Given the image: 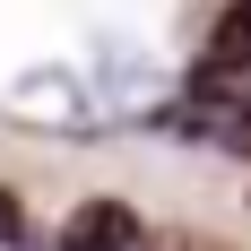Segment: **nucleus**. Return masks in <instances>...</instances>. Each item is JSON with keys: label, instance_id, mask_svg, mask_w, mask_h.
<instances>
[{"label": "nucleus", "instance_id": "obj_5", "mask_svg": "<svg viewBox=\"0 0 251 251\" xmlns=\"http://www.w3.org/2000/svg\"><path fill=\"white\" fill-rule=\"evenodd\" d=\"M18 234H26V217H18V200L0 191V243H18Z\"/></svg>", "mask_w": 251, "mask_h": 251}, {"label": "nucleus", "instance_id": "obj_4", "mask_svg": "<svg viewBox=\"0 0 251 251\" xmlns=\"http://www.w3.org/2000/svg\"><path fill=\"white\" fill-rule=\"evenodd\" d=\"M61 251H139V217L122 200H87V208H70Z\"/></svg>", "mask_w": 251, "mask_h": 251}, {"label": "nucleus", "instance_id": "obj_1", "mask_svg": "<svg viewBox=\"0 0 251 251\" xmlns=\"http://www.w3.org/2000/svg\"><path fill=\"white\" fill-rule=\"evenodd\" d=\"M182 96H251V9H226L208 26V52L191 61Z\"/></svg>", "mask_w": 251, "mask_h": 251}, {"label": "nucleus", "instance_id": "obj_2", "mask_svg": "<svg viewBox=\"0 0 251 251\" xmlns=\"http://www.w3.org/2000/svg\"><path fill=\"white\" fill-rule=\"evenodd\" d=\"M9 104H18L26 122H52V130H87L96 122V104H87V87H78L70 70H18Z\"/></svg>", "mask_w": 251, "mask_h": 251}, {"label": "nucleus", "instance_id": "obj_3", "mask_svg": "<svg viewBox=\"0 0 251 251\" xmlns=\"http://www.w3.org/2000/svg\"><path fill=\"white\" fill-rule=\"evenodd\" d=\"M174 122L191 139H208V148H226V156H251V96H182Z\"/></svg>", "mask_w": 251, "mask_h": 251}]
</instances>
